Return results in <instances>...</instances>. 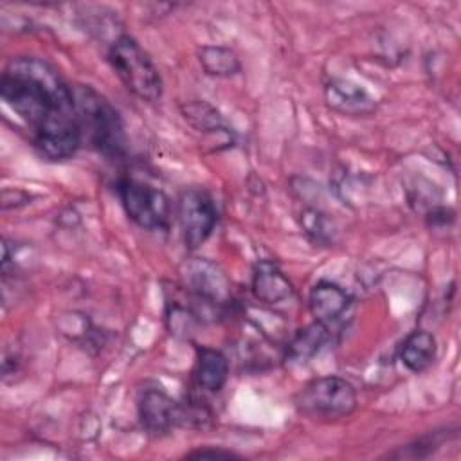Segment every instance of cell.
Returning a JSON list of instances; mask_svg holds the SVG:
<instances>
[{
  "label": "cell",
  "mask_w": 461,
  "mask_h": 461,
  "mask_svg": "<svg viewBox=\"0 0 461 461\" xmlns=\"http://www.w3.org/2000/svg\"><path fill=\"white\" fill-rule=\"evenodd\" d=\"M299 225L306 238L319 245V247H330L337 240V227L333 220L317 207H304L299 216Z\"/></svg>",
  "instance_id": "cell-17"
},
{
  "label": "cell",
  "mask_w": 461,
  "mask_h": 461,
  "mask_svg": "<svg viewBox=\"0 0 461 461\" xmlns=\"http://www.w3.org/2000/svg\"><path fill=\"white\" fill-rule=\"evenodd\" d=\"M193 378L194 384L207 393L221 391L229 378V358L216 348H196Z\"/></svg>",
  "instance_id": "cell-13"
},
{
  "label": "cell",
  "mask_w": 461,
  "mask_h": 461,
  "mask_svg": "<svg viewBox=\"0 0 461 461\" xmlns=\"http://www.w3.org/2000/svg\"><path fill=\"white\" fill-rule=\"evenodd\" d=\"M218 211L211 194L200 187H187L178 198V223L187 250H196L212 234Z\"/></svg>",
  "instance_id": "cell-6"
},
{
  "label": "cell",
  "mask_w": 461,
  "mask_h": 461,
  "mask_svg": "<svg viewBox=\"0 0 461 461\" xmlns=\"http://www.w3.org/2000/svg\"><path fill=\"white\" fill-rule=\"evenodd\" d=\"M196 58L203 72L212 77H232L241 70L238 54L223 45H203L198 49Z\"/></svg>",
  "instance_id": "cell-16"
},
{
  "label": "cell",
  "mask_w": 461,
  "mask_h": 461,
  "mask_svg": "<svg viewBox=\"0 0 461 461\" xmlns=\"http://www.w3.org/2000/svg\"><path fill=\"white\" fill-rule=\"evenodd\" d=\"M324 101L330 110L348 117H366L376 110V99L355 81L333 77L324 85Z\"/></svg>",
  "instance_id": "cell-9"
},
{
  "label": "cell",
  "mask_w": 461,
  "mask_h": 461,
  "mask_svg": "<svg viewBox=\"0 0 461 461\" xmlns=\"http://www.w3.org/2000/svg\"><path fill=\"white\" fill-rule=\"evenodd\" d=\"M351 306L353 297L331 281L315 283L308 294V308L313 321L322 322L328 328L340 322Z\"/></svg>",
  "instance_id": "cell-10"
},
{
  "label": "cell",
  "mask_w": 461,
  "mask_h": 461,
  "mask_svg": "<svg viewBox=\"0 0 461 461\" xmlns=\"http://www.w3.org/2000/svg\"><path fill=\"white\" fill-rule=\"evenodd\" d=\"M180 113L191 128H194L203 135L214 137L216 149H223L234 144L232 128L225 122L221 113L207 101H202V99L185 101L180 104Z\"/></svg>",
  "instance_id": "cell-11"
},
{
  "label": "cell",
  "mask_w": 461,
  "mask_h": 461,
  "mask_svg": "<svg viewBox=\"0 0 461 461\" xmlns=\"http://www.w3.org/2000/svg\"><path fill=\"white\" fill-rule=\"evenodd\" d=\"M330 340V328L322 322L313 321L304 328L297 330L295 335L288 340L285 360L288 364H306L312 360Z\"/></svg>",
  "instance_id": "cell-14"
},
{
  "label": "cell",
  "mask_w": 461,
  "mask_h": 461,
  "mask_svg": "<svg viewBox=\"0 0 461 461\" xmlns=\"http://www.w3.org/2000/svg\"><path fill=\"white\" fill-rule=\"evenodd\" d=\"M137 414L142 429L158 438L178 425V402L157 384L144 385L137 396Z\"/></svg>",
  "instance_id": "cell-8"
},
{
  "label": "cell",
  "mask_w": 461,
  "mask_h": 461,
  "mask_svg": "<svg viewBox=\"0 0 461 461\" xmlns=\"http://www.w3.org/2000/svg\"><path fill=\"white\" fill-rule=\"evenodd\" d=\"M187 457H238L234 452L230 450H221V448H198V450H193L187 454Z\"/></svg>",
  "instance_id": "cell-20"
},
{
  "label": "cell",
  "mask_w": 461,
  "mask_h": 461,
  "mask_svg": "<svg viewBox=\"0 0 461 461\" xmlns=\"http://www.w3.org/2000/svg\"><path fill=\"white\" fill-rule=\"evenodd\" d=\"M106 59L122 85L140 101L155 103L162 95V77L149 54L130 34H119L108 47Z\"/></svg>",
  "instance_id": "cell-3"
},
{
  "label": "cell",
  "mask_w": 461,
  "mask_h": 461,
  "mask_svg": "<svg viewBox=\"0 0 461 461\" xmlns=\"http://www.w3.org/2000/svg\"><path fill=\"white\" fill-rule=\"evenodd\" d=\"M454 218H456V212L445 205H434L429 211H425V221L430 229L448 227L454 221Z\"/></svg>",
  "instance_id": "cell-19"
},
{
  "label": "cell",
  "mask_w": 461,
  "mask_h": 461,
  "mask_svg": "<svg viewBox=\"0 0 461 461\" xmlns=\"http://www.w3.org/2000/svg\"><path fill=\"white\" fill-rule=\"evenodd\" d=\"M252 294L263 304H281L294 297V285L272 261H259L252 274Z\"/></svg>",
  "instance_id": "cell-12"
},
{
  "label": "cell",
  "mask_w": 461,
  "mask_h": 461,
  "mask_svg": "<svg viewBox=\"0 0 461 461\" xmlns=\"http://www.w3.org/2000/svg\"><path fill=\"white\" fill-rule=\"evenodd\" d=\"M5 104L25 122L36 151L47 160H67L81 146L72 86L56 67L36 56L13 58L0 77Z\"/></svg>",
  "instance_id": "cell-1"
},
{
  "label": "cell",
  "mask_w": 461,
  "mask_h": 461,
  "mask_svg": "<svg viewBox=\"0 0 461 461\" xmlns=\"http://www.w3.org/2000/svg\"><path fill=\"white\" fill-rule=\"evenodd\" d=\"M438 346L430 331L414 330L400 346V360L411 373H423L436 360Z\"/></svg>",
  "instance_id": "cell-15"
},
{
  "label": "cell",
  "mask_w": 461,
  "mask_h": 461,
  "mask_svg": "<svg viewBox=\"0 0 461 461\" xmlns=\"http://www.w3.org/2000/svg\"><path fill=\"white\" fill-rule=\"evenodd\" d=\"M295 405L299 412L313 420H340L357 409V393L346 378L317 376L301 387Z\"/></svg>",
  "instance_id": "cell-4"
},
{
  "label": "cell",
  "mask_w": 461,
  "mask_h": 461,
  "mask_svg": "<svg viewBox=\"0 0 461 461\" xmlns=\"http://www.w3.org/2000/svg\"><path fill=\"white\" fill-rule=\"evenodd\" d=\"M445 439V436H439V434H432V436H425L418 441H414L412 445H407L405 448H402L400 452H393L391 457H421V450H427V456L436 450L441 441Z\"/></svg>",
  "instance_id": "cell-18"
},
{
  "label": "cell",
  "mask_w": 461,
  "mask_h": 461,
  "mask_svg": "<svg viewBox=\"0 0 461 461\" xmlns=\"http://www.w3.org/2000/svg\"><path fill=\"white\" fill-rule=\"evenodd\" d=\"M117 194L126 216L140 229L164 230L169 227L171 203L162 189L135 178H122L117 184Z\"/></svg>",
  "instance_id": "cell-5"
},
{
  "label": "cell",
  "mask_w": 461,
  "mask_h": 461,
  "mask_svg": "<svg viewBox=\"0 0 461 461\" xmlns=\"http://www.w3.org/2000/svg\"><path fill=\"white\" fill-rule=\"evenodd\" d=\"M81 140L106 158H121L126 151V133L119 112L92 86H72Z\"/></svg>",
  "instance_id": "cell-2"
},
{
  "label": "cell",
  "mask_w": 461,
  "mask_h": 461,
  "mask_svg": "<svg viewBox=\"0 0 461 461\" xmlns=\"http://www.w3.org/2000/svg\"><path fill=\"white\" fill-rule=\"evenodd\" d=\"M182 277L193 297L205 306H225L230 301V281L209 259H187L182 267Z\"/></svg>",
  "instance_id": "cell-7"
}]
</instances>
